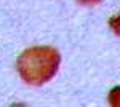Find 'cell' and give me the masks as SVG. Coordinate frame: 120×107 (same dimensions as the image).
<instances>
[{
  "label": "cell",
  "instance_id": "cell-1",
  "mask_svg": "<svg viewBox=\"0 0 120 107\" xmlns=\"http://www.w3.org/2000/svg\"><path fill=\"white\" fill-rule=\"evenodd\" d=\"M59 61V53L55 48L35 46L26 50L19 56L18 70L24 81L34 86H40L56 74Z\"/></svg>",
  "mask_w": 120,
  "mask_h": 107
},
{
  "label": "cell",
  "instance_id": "cell-2",
  "mask_svg": "<svg viewBox=\"0 0 120 107\" xmlns=\"http://www.w3.org/2000/svg\"><path fill=\"white\" fill-rule=\"evenodd\" d=\"M111 29L117 34V35L120 37V15H117V16H114V18L111 19Z\"/></svg>",
  "mask_w": 120,
  "mask_h": 107
},
{
  "label": "cell",
  "instance_id": "cell-3",
  "mask_svg": "<svg viewBox=\"0 0 120 107\" xmlns=\"http://www.w3.org/2000/svg\"><path fill=\"white\" fill-rule=\"evenodd\" d=\"M109 99H111L112 106H120V88L114 89V91L111 93V96H109Z\"/></svg>",
  "mask_w": 120,
  "mask_h": 107
},
{
  "label": "cell",
  "instance_id": "cell-4",
  "mask_svg": "<svg viewBox=\"0 0 120 107\" xmlns=\"http://www.w3.org/2000/svg\"><path fill=\"white\" fill-rule=\"evenodd\" d=\"M80 2H85V3H94V2H99V0H80Z\"/></svg>",
  "mask_w": 120,
  "mask_h": 107
}]
</instances>
